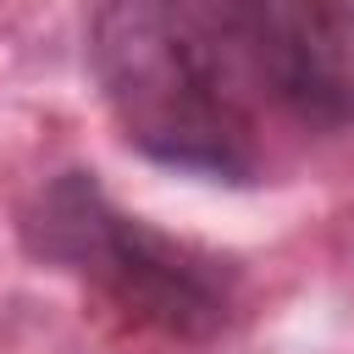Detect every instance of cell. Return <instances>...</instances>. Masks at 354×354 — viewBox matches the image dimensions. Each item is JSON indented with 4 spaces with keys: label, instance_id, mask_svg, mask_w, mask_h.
Listing matches in <instances>:
<instances>
[{
    "label": "cell",
    "instance_id": "cell-1",
    "mask_svg": "<svg viewBox=\"0 0 354 354\" xmlns=\"http://www.w3.org/2000/svg\"><path fill=\"white\" fill-rule=\"evenodd\" d=\"M94 83L149 160L254 183L266 171V94L238 0H116L88 17Z\"/></svg>",
    "mask_w": 354,
    "mask_h": 354
},
{
    "label": "cell",
    "instance_id": "cell-2",
    "mask_svg": "<svg viewBox=\"0 0 354 354\" xmlns=\"http://www.w3.org/2000/svg\"><path fill=\"white\" fill-rule=\"evenodd\" d=\"M22 243L94 288L122 321L177 343L216 337L238 304L232 260L127 216L94 171H55L22 210Z\"/></svg>",
    "mask_w": 354,
    "mask_h": 354
},
{
    "label": "cell",
    "instance_id": "cell-3",
    "mask_svg": "<svg viewBox=\"0 0 354 354\" xmlns=\"http://www.w3.org/2000/svg\"><path fill=\"white\" fill-rule=\"evenodd\" d=\"M266 111L299 133L354 127V6L332 0H238Z\"/></svg>",
    "mask_w": 354,
    "mask_h": 354
}]
</instances>
